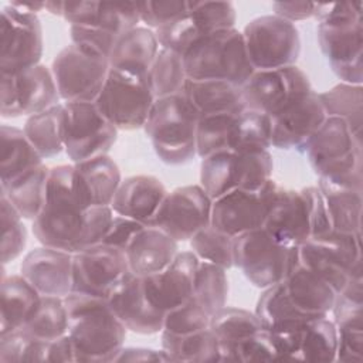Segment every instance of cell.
<instances>
[{
  "mask_svg": "<svg viewBox=\"0 0 363 363\" xmlns=\"http://www.w3.org/2000/svg\"><path fill=\"white\" fill-rule=\"evenodd\" d=\"M68 332L77 362H115L125 346L128 329L115 315L106 298L81 292L64 296Z\"/></svg>",
  "mask_w": 363,
  "mask_h": 363,
  "instance_id": "1",
  "label": "cell"
},
{
  "mask_svg": "<svg viewBox=\"0 0 363 363\" xmlns=\"http://www.w3.org/2000/svg\"><path fill=\"white\" fill-rule=\"evenodd\" d=\"M86 210L74 184V166L58 164L50 169L47 200L31 223V231L41 245L71 254L81 250Z\"/></svg>",
  "mask_w": 363,
  "mask_h": 363,
  "instance_id": "2",
  "label": "cell"
},
{
  "mask_svg": "<svg viewBox=\"0 0 363 363\" xmlns=\"http://www.w3.org/2000/svg\"><path fill=\"white\" fill-rule=\"evenodd\" d=\"M318 179L363 191L362 135L340 118L328 116L305 149Z\"/></svg>",
  "mask_w": 363,
  "mask_h": 363,
  "instance_id": "3",
  "label": "cell"
},
{
  "mask_svg": "<svg viewBox=\"0 0 363 363\" xmlns=\"http://www.w3.org/2000/svg\"><path fill=\"white\" fill-rule=\"evenodd\" d=\"M199 119V111L183 94L155 99L143 130L163 163L180 166L197 156Z\"/></svg>",
  "mask_w": 363,
  "mask_h": 363,
  "instance_id": "4",
  "label": "cell"
},
{
  "mask_svg": "<svg viewBox=\"0 0 363 363\" xmlns=\"http://www.w3.org/2000/svg\"><path fill=\"white\" fill-rule=\"evenodd\" d=\"M183 61L190 79L225 81L240 88L254 72L242 34L235 27L200 38L187 48Z\"/></svg>",
  "mask_w": 363,
  "mask_h": 363,
  "instance_id": "5",
  "label": "cell"
},
{
  "mask_svg": "<svg viewBox=\"0 0 363 363\" xmlns=\"http://www.w3.org/2000/svg\"><path fill=\"white\" fill-rule=\"evenodd\" d=\"M274 160L269 150H220L200 163V186L216 200L233 190H255L272 179Z\"/></svg>",
  "mask_w": 363,
  "mask_h": 363,
  "instance_id": "6",
  "label": "cell"
},
{
  "mask_svg": "<svg viewBox=\"0 0 363 363\" xmlns=\"http://www.w3.org/2000/svg\"><path fill=\"white\" fill-rule=\"evenodd\" d=\"M303 267L329 284L337 294L350 278L362 274V234L330 233L309 238L298 247Z\"/></svg>",
  "mask_w": 363,
  "mask_h": 363,
  "instance_id": "7",
  "label": "cell"
},
{
  "mask_svg": "<svg viewBox=\"0 0 363 363\" xmlns=\"http://www.w3.org/2000/svg\"><path fill=\"white\" fill-rule=\"evenodd\" d=\"M153 102L147 77L112 68L95 99L98 111L118 130L143 129Z\"/></svg>",
  "mask_w": 363,
  "mask_h": 363,
  "instance_id": "8",
  "label": "cell"
},
{
  "mask_svg": "<svg viewBox=\"0 0 363 363\" xmlns=\"http://www.w3.org/2000/svg\"><path fill=\"white\" fill-rule=\"evenodd\" d=\"M254 71L296 65L301 37L296 26L275 14L252 18L241 31Z\"/></svg>",
  "mask_w": 363,
  "mask_h": 363,
  "instance_id": "9",
  "label": "cell"
},
{
  "mask_svg": "<svg viewBox=\"0 0 363 363\" xmlns=\"http://www.w3.org/2000/svg\"><path fill=\"white\" fill-rule=\"evenodd\" d=\"M50 68L62 102H95L109 62L106 57L71 43L54 57Z\"/></svg>",
  "mask_w": 363,
  "mask_h": 363,
  "instance_id": "10",
  "label": "cell"
},
{
  "mask_svg": "<svg viewBox=\"0 0 363 363\" xmlns=\"http://www.w3.org/2000/svg\"><path fill=\"white\" fill-rule=\"evenodd\" d=\"M118 132L95 102H62L64 152L71 163L108 155Z\"/></svg>",
  "mask_w": 363,
  "mask_h": 363,
  "instance_id": "11",
  "label": "cell"
},
{
  "mask_svg": "<svg viewBox=\"0 0 363 363\" xmlns=\"http://www.w3.org/2000/svg\"><path fill=\"white\" fill-rule=\"evenodd\" d=\"M309 77L298 67L254 71L241 86L247 109L275 118L312 92Z\"/></svg>",
  "mask_w": 363,
  "mask_h": 363,
  "instance_id": "12",
  "label": "cell"
},
{
  "mask_svg": "<svg viewBox=\"0 0 363 363\" xmlns=\"http://www.w3.org/2000/svg\"><path fill=\"white\" fill-rule=\"evenodd\" d=\"M295 247L274 240L262 227L234 237V267L257 288L265 289L285 278Z\"/></svg>",
  "mask_w": 363,
  "mask_h": 363,
  "instance_id": "13",
  "label": "cell"
},
{
  "mask_svg": "<svg viewBox=\"0 0 363 363\" xmlns=\"http://www.w3.org/2000/svg\"><path fill=\"white\" fill-rule=\"evenodd\" d=\"M44 41L40 18L11 4L1 9L0 72L18 74L40 64Z\"/></svg>",
  "mask_w": 363,
  "mask_h": 363,
  "instance_id": "14",
  "label": "cell"
},
{
  "mask_svg": "<svg viewBox=\"0 0 363 363\" xmlns=\"http://www.w3.org/2000/svg\"><path fill=\"white\" fill-rule=\"evenodd\" d=\"M0 75L1 118H28L61 104L51 68L43 64L18 74Z\"/></svg>",
  "mask_w": 363,
  "mask_h": 363,
  "instance_id": "15",
  "label": "cell"
},
{
  "mask_svg": "<svg viewBox=\"0 0 363 363\" xmlns=\"http://www.w3.org/2000/svg\"><path fill=\"white\" fill-rule=\"evenodd\" d=\"M278 190L277 182L269 179L255 190L237 189L213 200L211 225L231 237L261 228Z\"/></svg>",
  "mask_w": 363,
  "mask_h": 363,
  "instance_id": "16",
  "label": "cell"
},
{
  "mask_svg": "<svg viewBox=\"0 0 363 363\" xmlns=\"http://www.w3.org/2000/svg\"><path fill=\"white\" fill-rule=\"evenodd\" d=\"M316 37L323 57L340 82H363V17L318 23Z\"/></svg>",
  "mask_w": 363,
  "mask_h": 363,
  "instance_id": "17",
  "label": "cell"
},
{
  "mask_svg": "<svg viewBox=\"0 0 363 363\" xmlns=\"http://www.w3.org/2000/svg\"><path fill=\"white\" fill-rule=\"evenodd\" d=\"M237 11L230 1H190L189 11L156 33L160 47L183 55L200 38L216 31L234 28Z\"/></svg>",
  "mask_w": 363,
  "mask_h": 363,
  "instance_id": "18",
  "label": "cell"
},
{
  "mask_svg": "<svg viewBox=\"0 0 363 363\" xmlns=\"http://www.w3.org/2000/svg\"><path fill=\"white\" fill-rule=\"evenodd\" d=\"M269 333L278 360L335 362L336 359L337 332L329 315L309 318Z\"/></svg>",
  "mask_w": 363,
  "mask_h": 363,
  "instance_id": "19",
  "label": "cell"
},
{
  "mask_svg": "<svg viewBox=\"0 0 363 363\" xmlns=\"http://www.w3.org/2000/svg\"><path fill=\"white\" fill-rule=\"evenodd\" d=\"M213 200L200 184L167 191L152 227L164 231L177 242L189 241L199 230L211 224Z\"/></svg>",
  "mask_w": 363,
  "mask_h": 363,
  "instance_id": "20",
  "label": "cell"
},
{
  "mask_svg": "<svg viewBox=\"0 0 363 363\" xmlns=\"http://www.w3.org/2000/svg\"><path fill=\"white\" fill-rule=\"evenodd\" d=\"M128 272L125 251L104 242L88 247L72 254L71 292L108 298Z\"/></svg>",
  "mask_w": 363,
  "mask_h": 363,
  "instance_id": "21",
  "label": "cell"
},
{
  "mask_svg": "<svg viewBox=\"0 0 363 363\" xmlns=\"http://www.w3.org/2000/svg\"><path fill=\"white\" fill-rule=\"evenodd\" d=\"M106 299L128 330L139 335L162 332L164 313L149 302L142 277L129 271L115 285Z\"/></svg>",
  "mask_w": 363,
  "mask_h": 363,
  "instance_id": "22",
  "label": "cell"
},
{
  "mask_svg": "<svg viewBox=\"0 0 363 363\" xmlns=\"http://www.w3.org/2000/svg\"><path fill=\"white\" fill-rule=\"evenodd\" d=\"M326 118L319 94L315 91L309 92L289 109L271 118L272 147L305 153L308 143Z\"/></svg>",
  "mask_w": 363,
  "mask_h": 363,
  "instance_id": "23",
  "label": "cell"
},
{
  "mask_svg": "<svg viewBox=\"0 0 363 363\" xmlns=\"http://www.w3.org/2000/svg\"><path fill=\"white\" fill-rule=\"evenodd\" d=\"M199 258L191 251H179L160 272L142 277L149 302L160 312H167L193 296Z\"/></svg>",
  "mask_w": 363,
  "mask_h": 363,
  "instance_id": "24",
  "label": "cell"
},
{
  "mask_svg": "<svg viewBox=\"0 0 363 363\" xmlns=\"http://www.w3.org/2000/svg\"><path fill=\"white\" fill-rule=\"evenodd\" d=\"M20 275L41 295L64 298L72 289V254L47 245L30 250L20 264Z\"/></svg>",
  "mask_w": 363,
  "mask_h": 363,
  "instance_id": "25",
  "label": "cell"
},
{
  "mask_svg": "<svg viewBox=\"0 0 363 363\" xmlns=\"http://www.w3.org/2000/svg\"><path fill=\"white\" fill-rule=\"evenodd\" d=\"M61 17L69 26L95 27L118 37L140 23L135 1H64Z\"/></svg>",
  "mask_w": 363,
  "mask_h": 363,
  "instance_id": "26",
  "label": "cell"
},
{
  "mask_svg": "<svg viewBox=\"0 0 363 363\" xmlns=\"http://www.w3.org/2000/svg\"><path fill=\"white\" fill-rule=\"evenodd\" d=\"M166 194L167 190L157 177L150 174L129 176L122 179L111 208L113 214L152 225Z\"/></svg>",
  "mask_w": 363,
  "mask_h": 363,
  "instance_id": "27",
  "label": "cell"
},
{
  "mask_svg": "<svg viewBox=\"0 0 363 363\" xmlns=\"http://www.w3.org/2000/svg\"><path fill=\"white\" fill-rule=\"evenodd\" d=\"M262 228L288 247H299L309 240L308 208L302 191L279 187Z\"/></svg>",
  "mask_w": 363,
  "mask_h": 363,
  "instance_id": "28",
  "label": "cell"
},
{
  "mask_svg": "<svg viewBox=\"0 0 363 363\" xmlns=\"http://www.w3.org/2000/svg\"><path fill=\"white\" fill-rule=\"evenodd\" d=\"M282 282L288 298L299 312L308 316H328L332 311L336 298L335 289L301 264L298 247L294 248Z\"/></svg>",
  "mask_w": 363,
  "mask_h": 363,
  "instance_id": "29",
  "label": "cell"
},
{
  "mask_svg": "<svg viewBox=\"0 0 363 363\" xmlns=\"http://www.w3.org/2000/svg\"><path fill=\"white\" fill-rule=\"evenodd\" d=\"M74 166V184L77 194L85 208L111 206L113 196L122 182L121 169L108 156H98Z\"/></svg>",
  "mask_w": 363,
  "mask_h": 363,
  "instance_id": "30",
  "label": "cell"
},
{
  "mask_svg": "<svg viewBox=\"0 0 363 363\" xmlns=\"http://www.w3.org/2000/svg\"><path fill=\"white\" fill-rule=\"evenodd\" d=\"M179 242L164 231L146 225L125 250L129 271L147 277L163 271L177 255Z\"/></svg>",
  "mask_w": 363,
  "mask_h": 363,
  "instance_id": "31",
  "label": "cell"
},
{
  "mask_svg": "<svg viewBox=\"0 0 363 363\" xmlns=\"http://www.w3.org/2000/svg\"><path fill=\"white\" fill-rule=\"evenodd\" d=\"M43 295L20 274L7 275L4 265L0 281V335L21 329L37 312Z\"/></svg>",
  "mask_w": 363,
  "mask_h": 363,
  "instance_id": "32",
  "label": "cell"
},
{
  "mask_svg": "<svg viewBox=\"0 0 363 363\" xmlns=\"http://www.w3.org/2000/svg\"><path fill=\"white\" fill-rule=\"evenodd\" d=\"M159 50L156 33L145 26H138L118 38L108 58L109 68L147 77Z\"/></svg>",
  "mask_w": 363,
  "mask_h": 363,
  "instance_id": "33",
  "label": "cell"
},
{
  "mask_svg": "<svg viewBox=\"0 0 363 363\" xmlns=\"http://www.w3.org/2000/svg\"><path fill=\"white\" fill-rule=\"evenodd\" d=\"M183 95L199 111L200 116L237 113L245 108L241 88L225 81L187 78Z\"/></svg>",
  "mask_w": 363,
  "mask_h": 363,
  "instance_id": "34",
  "label": "cell"
},
{
  "mask_svg": "<svg viewBox=\"0 0 363 363\" xmlns=\"http://www.w3.org/2000/svg\"><path fill=\"white\" fill-rule=\"evenodd\" d=\"M50 169L44 163L26 172L17 179L0 184V194L6 196L24 220H35L47 200Z\"/></svg>",
  "mask_w": 363,
  "mask_h": 363,
  "instance_id": "35",
  "label": "cell"
},
{
  "mask_svg": "<svg viewBox=\"0 0 363 363\" xmlns=\"http://www.w3.org/2000/svg\"><path fill=\"white\" fill-rule=\"evenodd\" d=\"M316 187L325 200L333 231L362 234L363 191L339 187L323 179H318Z\"/></svg>",
  "mask_w": 363,
  "mask_h": 363,
  "instance_id": "36",
  "label": "cell"
},
{
  "mask_svg": "<svg viewBox=\"0 0 363 363\" xmlns=\"http://www.w3.org/2000/svg\"><path fill=\"white\" fill-rule=\"evenodd\" d=\"M0 184H6L26 172L43 164V157L28 142L23 129L1 125L0 128Z\"/></svg>",
  "mask_w": 363,
  "mask_h": 363,
  "instance_id": "37",
  "label": "cell"
},
{
  "mask_svg": "<svg viewBox=\"0 0 363 363\" xmlns=\"http://www.w3.org/2000/svg\"><path fill=\"white\" fill-rule=\"evenodd\" d=\"M160 345L172 362H221L220 345L210 328L187 335L162 330Z\"/></svg>",
  "mask_w": 363,
  "mask_h": 363,
  "instance_id": "38",
  "label": "cell"
},
{
  "mask_svg": "<svg viewBox=\"0 0 363 363\" xmlns=\"http://www.w3.org/2000/svg\"><path fill=\"white\" fill-rule=\"evenodd\" d=\"M208 328L218 340L221 362H227L230 350L240 340L264 329L255 312L233 306H223L213 313Z\"/></svg>",
  "mask_w": 363,
  "mask_h": 363,
  "instance_id": "39",
  "label": "cell"
},
{
  "mask_svg": "<svg viewBox=\"0 0 363 363\" xmlns=\"http://www.w3.org/2000/svg\"><path fill=\"white\" fill-rule=\"evenodd\" d=\"M23 132L43 159L58 156L64 152L62 102L28 116L23 125Z\"/></svg>",
  "mask_w": 363,
  "mask_h": 363,
  "instance_id": "40",
  "label": "cell"
},
{
  "mask_svg": "<svg viewBox=\"0 0 363 363\" xmlns=\"http://www.w3.org/2000/svg\"><path fill=\"white\" fill-rule=\"evenodd\" d=\"M255 315L267 330H277L292 326L301 320L316 318L299 312L286 295L284 282L279 281L265 288L255 306Z\"/></svg>",
  "mask_w": 363,
  "mask_h": 363,
  "instance_id": "41",
  "label": "cell"
},
{
  "mask_svg": "<svg viewBox=\"0 0 363 363\" xmlns=\"http://www.w3.org/2000/svg\"><path fill=\"white\" fill-rule=\"evenodd\" d=\"M272 122L265 113L244 109L237 113L228 150L234 152H264L272 147Z\"/></svg>",
  "mask_w": 363,
  "mask_h": 363,
  "instance_id": "42",
  "label": "cell"
},
{
  "mask_svg": "<svg viewBox=\"0 0 363 363\" xmlns=\"http://www.w3.org/2000/svg\"><path fill=\"white\" fill-rule=\"evenodd\" d=\"M147 81L155 99L183 94L187 81L183 55L160 47L149 68Z\"/></svg>",
  "mask_w": 363,
  "mask_h": 363,
  "instance_id": "43",
  "label": "cell"
},
{
  "mask_svg": "<svg viewBox=\"0 0 363 363\" xmlns=\"http://www.w3.org/2000/svg\"><path fill=\"white\" fill-rule=\"evenodd\" d=\"M326 116L340 118L353 132L362 135L363 126V86L340 82L319 94Z\"/></svg>",
  "mask_w": 363,
  "mask_h": 363,
  "instance_id": "44",
  "label": "cell"
},
{
  "mask_svg": "<svg viewBox=\"0 0 363 363\" xmlns=\"http://www.w3.org/2000/svg\"><path fill=\"white\" fill-rule=\"evenodd\" d=\"M21 329L40 340H54L67 335L68 313L64 298L43 295L37 312Z\"/></svg>",
  "mask_w": 363,
  "mask_h": 363,
  "instance_id": "45",
  "label": "cell"
},
{
  "mask_svg": "<svg viewBox=\"0 0 363 363\" xmlns=\"http://www.w3.org/2000/svg\"><path fill=\"white\" fill-rule=\"evenodd\" d=\"M190 251L199 261L210 262L225 271L234 267V237L211 224L199 230L190 240Z\"/></svg>",
  "mask_w": 363,
  "mask_h": 363,
  "instance_id": "46",
  "label": "cell"
},
{
  "mask_svg": "<svg viewBox=\"0 0 363 363\" xmlns=\"http://www.w3.org/2000/svg\"><path fill=\"white\" fill-rule=\"evenodd\" d=\"M193 296L210 315L225 306L228 296L227 271L214 264L199 261Z\"/></svg>",
  "mask_w": 363,
  "mask_h": 363,
  "instance_id": "47",
  "label": "cell"
},
{
  "mask_svg": "<svg viewBox=\"0 0 363 363\" xmlns=\"http://www.w3.org/2000/svg\"><path fill=\"white\" fill-rule=\"evenodd\" d=\"M237 113L200 116L196 130V149L200 159H204L220 150H228L231 130Z\"/></svg>",
  "mask_w": 363,
  "mask_h": 363,
  "instance_id": "48",
  "label": "cell"
},
{
  "mask_svg": "<svg viewBox=\"0 0 363 363\" xmlns=\"http://www.w3.org/2000/svg\"><path fill=\"white\" fill-rule=\"evenodd\" d=\"M24 218L13 207L10 200L0 194V223H1V264L17 259L27 245V228Z\"/></svg>",
  "mask_w": 363,
  "mask_h": 363,
  "instance_id": "49",
  "label": "cell"
},
{
  "mask_svg": "<svg viewBox=\"0 0 363 363\" xmlns=\"http://www.w3.org/2000/svg\"><path fill=\"white\" fill-rule=\"evenodd\" d=\"M211 315L191 296L182 305L169 309L163 316V329L174 335H187L210 326Z\"/></svg>",
  "mask_w": 363,
  "mask_h": 363,
  "instance_id": "50",
  "label": "cell"
},
{
  "mask_svg": "<svg viewBox=\"0 0 363 363\" xmlns=\"http://www.w3.org/2000/svg\"><path fill=\"white\" fill-rule=\"evenodd\" d=\"M140 23L145 27L157 31L164 28L189 11L190 1L187 0H167V1H136Z\"/></svg>",
  "mask_w": 363,
  "mask_h": 363,
  "instance_id": "51",
  "label": "cell"
},
{
  "mask_svg": "<svg viewBox=\"0 0 363 363\" xmlns=\"http://www.w3.org/2000/svg\"><path fill=\"white\" fill-rule=\"evenodd\" d=\"M230 362H272L278 360V352L269 330L258 332L240 340L228 354Z\"/></svg>",
  "mask_w": 363,
  "mask_h": 363,
  "instance_id": "52",
  "label": "cell"
},
{
  "mask_svg": "<svg viewBox=\"0 0 363 363\" xmlns=\"http://www.w3.org/2000/svg\"><path fill=\"white\" fill-rule=\"evenodd\" d=\"M308 208L309 238H320L333 233L325 200L316 186H308L301 190Z\"/></svg>",
  "mask_w": 363,
  "mask_h": 363,
  "instance_id": "53",
  "label": "cell"
},
{
  "mask_svg": "<svg viewBox=\"0 0 363 363\" xmlns=\"http://www.w3.org/2000/svg\"><path fill=\"white\" fill-rule=\"evenodd\" d=\"M69 37L72 44L95 51L106 58H109L111 51L119 38L112 33L84 26H69Z\"/></svg>",
  "mask_w": 363,
  "mask_h": 363,
  "instance_id": "54",
  "label": "cell"
},
{
  "mask_svg": "<svg viewBox=\"0 0 363 363\" xmlns=\"http://www.w3.org/2000/svg\"><path fill=\"white\" fill-rule=\"evenodd\" d=\"M143 227L146 225L133 218L115 214L112 224L102 242L125 251L128 245L133 241V238L142 231Z\"/></svg>",
  "mask_w": 363,
  "mask_h": 363,
  "instance_id": "55",
  "label": "cell"
},
{
  "mask_svg": "<svg viewBox=\"0 0 363 363\" xmlns=\"http://www.w3.org/2000/svg\"><path fill=\"white\" fill-rule=\"evenodd\" d=\"M30 335L23 329H17L0 335V362L1 363H21L30 342Z\"/></svg>",
  "mask_w": 363,
  "mask_h": 363,
  "instance_id": "56",
  "label": "cell"
},
{
  "mask_svg": "<svg viewBox=\"0 0 363 363\" xmlns=\"http://www.w3.org/2000/svg\"><path fill=\"white\" fill-rule=\"evenodd\" d=\"M316 3L312 1H275L272 3L274 14L294 23L313 18Z\"/></svg>",
  "mask_w": 363,
  "mask_h": 363,
  "instance_id": "57",
  "label": "cell"
},
{
  "mask_svg": "<svg viewBox=\"0 0 363 363\" xmlns=\"http://www.w3.org/2000/svg\"><path fill=\"white\" fill-rule=\"evenodd\" d=\"M115 362H172L169 354L160 349L150 347H122Z\"/></svg>",
  "mask_w": 363,
  "mask_h": 363,
  "instance_id": "58",
  "label": "cell"
},
{
  "mask_svg": "<svg viewBox=\"0 0 363 363\" xmlns=\"http://www.w3.org/2000/svg\"><path fill=\"white\" fill-rule=\"evenodd\" d=\"M10 4L18 10L34 14H37L41 10H45V1H11Z\"/></svg>",
  "mask_w": 363,
  "mask_h": 363,
  "instance_id": "59",
  "label": "cell"
},
{
  "mask_svg": "<svg viewBox=\"0 0 363 363\" xmlns=\"http://www.w3.org/2000/svg\"><path fill=\"white\" fill-rule=\"evenodd\" d=\"M64 1H45V10L54 16L61 17Z\"/></svg>",
  "mask_w": 363,
  "mask_h": 363,
  "instance_id": "60",
  "label": "cell"
}]
</instances>
